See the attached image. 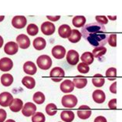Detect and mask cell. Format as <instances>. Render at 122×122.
<instances>
[{
    "label": "cell",
    "instance_id": "38",
    "mask_svg": "<svg viewBox=\"0 0 122 122\" xmlns=\"http://www.w3.org/2000/svg\"><path fill=\"white\" fill-rule=\"evenodd\" d=\"M108 107L111 110H115L117 109V99H112L108 102Z\"/></svg>",
    "mask_w": 122,
    "mask_h": 122
},
{
    "label": "cell",
    "instance_id": "37",
    "mask_svg": "<svg viewBox=\"0 0 122 122\" xmlns=\"http://www.w3.org/2000/svg\"><path fill=\"white\" fill-rule=\"evenodd\" d=\"M96 19V21H97V23L99 24H101V25H105V24H107L108 22V20L107 18L105 16V15H97L95 17Z\"/></svg>",
    "mask_w": 122,
    "mask_h": 122
},
{
    "label": "cell",
    "instance_id": "19",
    "mask_svg": "<svg viewBox=\"0 0 122 122\" xmlns=\"http://www.w3.org/2000/svg\"><path fill=\"white\" fill-rule=\"evenodd\" d=\"M73 83L74 84V86L78 89H82L84 88L85 86L87 84V79L84 76H76V77L73 78Z\"/></svg>",
    "mask_w": 122,
    "mask_h": 122
},
{
    "label": "cell",
    "instance_id": "4",
    "mask_svg": "<svg viewBox=\"0 0 122 122\" xmlns=\"http://www.w3.org/2000/svg\"><path fill=\"white\" fill-rule=\"evenodd\" d=\"M64 76H65V72L61 67L59 66L54 67L50 73V77L54 82H60Z\"/></svg>",
    "mask_w": 122,
    "mask_h": 122
},
{
    "label": "cell",
    "instance_id": "16",
    "mask_svg": "<svg viewBox=\"0 0 122 122\" xmlns=\"http://www.w3.org/2000/svg\"><path fill=\"white\" fill-rule=\"evenodd\" d=\"M23 70L28 75H34L37 72V67L33 62L27 61L23 65Z\"/></svg>",
    "mask_w": 122,
    "mask_h": 122
},
{
    "label": "cell",
    "instance_id": "10",
    "mask_svg": "<svg viewBox=\"0 0 122 122\" xmlns=\"http://www.w3.org/2000/svg\"><path fill=\"white\" fill-rule=\"evenodd\" d=\"M12 101L13 97L10 93L2 92L0 94V105L2 107H9Z\"/></svg>",
    "mask_w": 122,
    "mask_h": 122
},
{
    "label": "cell",
    "instance_id": "22",
    "mask_svg": "<svg viewBox=\"0 0 122 122\" xmlns=\"http://www.w3.org/2000/svg\"><path fill=\"white\" fill-rule=\"evenodd\" d=\"M74 117V113L72 111H63L60 114V118L64 122H72Z\"/></svg>",
    "mask_w": 122,
    "mask_h": 122
},
{
    "label": "cell",
    "instance_id": "30",
    "mask_svg": "<svg viewBox=\"0 0 122 122\" xmlns=\"http://www.w3.org/2000/svg\"><path fill=\"white\" fill-rule=\"evenodd\" d=\"M106 77L109 81H114L117 78V69L115 67H110L106 71Z\"/></svg>",
    "mask_w": 122,
    "mask_h": 122
},
{
    "label": "cell",
    "instance_id": "40",
    "mask_svg": "<svg viewBox=\"0 0 122 122\" xmlns=\"http://www.w3.org/2000/svg\"><path fill=\"white\" fill-rule=\"evenodd\" d=\"M110 91L112 94H117V82H114L110 86Z\"/></svg>",
    "mask_w": 122,
    "mask_h": 122
},
{
    "label": "cell",
    "instance_id": "6",
    "mask_svg": "<svg viewBox=\"0 0 122 122\" xmlns=\"http://www.w3.org/2000/svg\"><path fill=\"white\" fill-rule=\"evenodd\" d=\"M36 112V106L33 103L27 102L22 109V113L25 117H30Z\"/></svg>",
    "mask_w": 122,
    "mask_h": 122
},
{
    "label": "cell",
    "instance_id": "41",
    "mask_svg": "<svg viewBox=\"0 0 122 122\" xmlns=\"http://www.w3.org/2000/svg\"><path fill=\"white\" fill-rule=\"evenodd\" d=\"M94 122H107L106 117L104 116H98L94 119Z\"/></svg>",
    "mask_w": 122,
    "mask_h": 122
},
{
    "label": "cell",
    "instance_id": "36",
    "mask_svg": "<svg viewBox=\"0 0 122 122\" xmlns=\"http://www.w3.org/2000/svg\"><path fill=\"white\" fill-rule=\"evenodd\" d=\"M77 70L81 73H87L90 70V67L84 63H80L77 65Z\"/></svg>",
    "mask_w": 122,
    "mask_h": 122
},
{
    "label": "cell",
    "instance_id": "1",
    "mask_svg": "<svg viewBox=\"0 0 122 122\" xmlns=\"http://www.w3.org/2000/svg\"><path fill=\"white\" fill-rule=\"evenodd\" d=\"M82 36L94 47L104 46L107 43L108 33L104 25L97 22L86 24L81 29Z\"/></svg>",
    "mask_w": 122,
    "mask_h": 122
},
{
    "label": "cell",
    "instance_id": "2",
    "mask_svg": "<svg viewBox=\"0 0 122 122\" xmlns=\"http://www.w3.org/2000/svg\"><path fill=\"white\" fill-rule=\"evenodd\" d=\"M36 63L41 70H49L52 66V60L48 55H41L37 58Z\"/></svg>",
    "mask_w": 122,
    "mask_h": 122
},
{
    "label": "cell",
    "instance_id": "29",
    "mask_svg": "<svg viewBox=\"0 0 122 122\" xmlns=\"http://www.w3.org/2000/svg\"><path fill=\"white\" fill-rule=\"evenodd\" d=\"M106 53H107V48L104 46H99L95 47L92 53L95 58H101L104 55H105Z\"/></svg>",
    "mask_w": 122,
    "mask_h": 122
},
{
    "label": "cell",
    "instance_id": "9",
    "mask_svg": "<svg viewBox=\"0 0 122 122\" xmlns=\"http://www.w3.org/2000/svg\"><path fill=\"white\" fill-rule=\"evenodd\" d=\"M80 56L79 53L74 50H70L67 52L66 54V61L70 65L74 66L79 62Z\"/></svg>",
    "mask_w": 122,
    "mask_h": 122
},
{
    "label": "cell",
    "instance_id": "46",
    "mask_svg": "<svg viewBox=\"0 0 122 122\" xmlns=\"http://www.w3.org/2000/svg\"><path fill=\"white\" fill-rule=\"evenodd\" d=\"M5 122H15L14 120H12V119H9L7 121H5Z\"/></svg>",
    "mask_w": 122,
    "mask_h": 122
},
{
    "label": "cell",
    "instance_id": "45",
    "mask_svg": "<svg viewBox=\"0 0 122 122\" xmlns=\"http://www.w3.org/2000/svg\"><path fill=\"white\" fill-rule=\"evenodd\" d=\"M4 18H5L4 15H0V22L3 21V20H4Z\"/></svg>",
    "mask_w": 122,
    "mask_h": 122
},
{
    "label": "cell",
    "instance_id": "18",
    "mask_svg": "<svg viewBox=\"0 0 122 122\" xmlns=\"http://www.w3.org/2000/svg\"><path fill=\"white\" fill-rule=\"evenodd\" d=\"M72 33V30L70 25L67 24H63L61 25L58 29V33L60 37L66 39V38H69L70 34Z\"/></svg>",
    "mask_w": 122,
    "mask_h": 122
},
{
    "label": "cell",
    "instance_id": "31",
    "mask_svg": "<svg viewBox=\"0 0 122 122\" xmlns=\"http://www.w3.org/2000/svg\"><path fill=\"white\" fill-rule=\"evenodd\" d=\"M33 101L36 103V104H43L46 98H45V95L40 91L36 92L33 95Z\"/></svg>",
    "mask_w": 122,
    "mask_h": 122
},
{
    "label": "cell",
    "instance_id": "20",
    "mask_svg": "<svg viewBox=\"0 0 122 122\" xmlns=\"http://www.w3.org/2000/svg\"><path fill=\"white\" fill-rule=\"evenodd\" d=\"M22 107H23V102L19 98L13 99L11 104L9 105V108L12 112H19L22 110Z\"/></svg>",
    "mask_w": 122,
    "mask_h": 122
},
{
    "label": "cell",
    "instance_id": "25",
    "mask_svg": "<svg viewBox=\"0 0 122 122\" xmlns=\"http://www.w3.org/2000/svg\"><path fill=\"white\" fill-rule=\"evenodd\" d=\"M22 83L28 89H33L36 86V81L34 78L30 76H25L22 80Z\"/></svg>",
    "mask_w": 122,
    "mask_h": 122
},
{
    "label": "cell",
    "instance_id": "35",
    "mask_svg": "<svg viewBox=\"0 0 122 122\" xmlns=\"http://www.w3.org/2000/svg\"><path fill=\"white\" fill-rule=\"evenodd\" d=\"M107 43L112 47L117 46V35L115 33H112L108 36Z\"/></svg>",
    "mask_w": 122,
    "mask_h": 122
},
{
    "label": "cell",
    "instance_id": "33",
    "mask_svg": "<svg viewBox=\"0 0 122 122\" xmlns=\"http://www.w3.org/2000/svg\"><path fill=\"white\" fill-rule=\"evenodd\" d=\"M46 112L50 116H53L57 113V107L55 104H48L46 107Z\"/></svg>",
    "mask_w": 122,
    "mask_h": 122
},
{
    "label": "cell",
    "instance_id": "13",
    "mask_svg": "<svg viewBox=\"0 0 122 122\" xmlns=\"http://www.w3.org/2000/svg\"><path fill=\"white\" fill-rule=\"evenodd\" d=\"M13 67V62L8 57H3L0 60V70L3 72H7L11 70Z\"/></svg>",
    "mask_w": 122,
    "mask_h": 122
},
{
    "label": "cell",
    "instance_id": "5",
    "mask_svg": "<svg viewBox=\"0 0 122 122\" xmlns=\"http://www.w3.org/2000/svg\"><path fill=\"white\" fill-rule=\"evenodd\" d=\"M27 23L26 18L23 15H15L12 20V25L15 29H22L25 26Z\"/></svg>",
    "mask_w": 122,
    "mask_h": 122
},
{
    "label": "cell",
    "instance_id": "7",
    "mask_svg": "<svg viewBox=\"0 0 122 122\" xmlns=\"http://www.w3.org/2000/svg\"><path fill=\"white\" fill-rule=\"evenodd\" d=\"M56 27L53 22H44L41 25V31L46 36H51L55 33Z\"/></svg>",
    "mask_w": 122,
    "mask_h": 122
},
{
    "label": "cell",
    "instance_id": "42",
    "mask_svg": "<svg viewBox=\"0 0 122 122\" xmlns=\"http://www.w3.org/2000/svg\"><path fill=\"white\" fill-rule=\"evenodd\" d=\"M46 18L51 21H58L60 18V15H57V16H50V15H47Z\"/></svg>",
    "mask_w": 122,
    "mask_h": 122
},
{
    "label": "cell",
    "instance_id": "15",
    "mask_svg": "<svg viewBox=\"0 0 122 122\" xmlns=\"http://www.w3.org/2000/svg\"><path fill=\"white\" fill-rule=\"evenodd\" d=\"M74 84L72 81L70 80H65L63 81L60 84V91L63 93H65V94H68V93L72 92L73 90H74Z\"/></svg>",
    "mask_w": 122,
    "mask_h": 122
},
{
    "label": "cell",
    "instance_id": "21",
    "mask_svg": "<svg viewBox=\"0 0 122 122\" xmlns=\"http://www.w3.org/2000/svg\"><path fill=\"white\" fill-rule=\"evenodd\" d=\"M92 83L96 87H101L104 85L105 83V79L104 76L101 75V73H97L95 74L92 78Z\"/></svg>",
    "mask_w": 122,
    "mask_h": 122
},
{
    "label": "cell",
    "instance_id": "17",
    "mask_svg": "<svg viewBox=\"0 0 122 122\" xmlns=\"http://www.w3.org/2000/svg\"><path fill=\"white\" fill-rule=\"evenodd\" d=\"M92 98L94 101L97 104H103L106 100L105 93L101 90H96L93 92Z\"/></svg>",
    "mask_w": 122,
    "mask_h": 122
},
{
    "label": "cell",
    "instance_id": "39",
    "mask_svg": "<svg viewBox=\"0 0 122 122\" xmlns=\"http://www.w3.org/2000/svg\"><path fill=\"white\" fill-rule=\"evenodd\" d=\"M7 117V113L3 109H0V122H4Z\"/></svg>",
    "mask_w": 122,
    "mask_h": 122
},
{
    "label": "cell",
    "instance_id": "27",
    "mask_svg": "<svg viewBox=\"0 0 122 122\" xmlns=\"http://www.w3.org/2000/svg\"><path fill=\"white\" fill-rule=\"evenodd\" d=\"M81 61H83V63H86V65H91V64L93 63L94 62V57L93 53L91 52H85L83 53L82 55H81Z\"/></svg>",
    "mask_w": 122,
    "mask_h": 122
},
{
    "label": "cell",
    "instance_id": "43",
    "mask_svg": "<svg viewBox=\"0 0 122 122\" xmlns=\"http://www.w3.org/2000/svg\"><path fill=\"white\" fill-rule=\"evenodd\" d=\"M2 45H3V39H2V37L0 36V48L2 46Z\"/></svg>",
    "mask_w": 122,
    "mask_h": 122
},
{
    "label": "cell",
    "instance_id": "26",
    "mask_svg": "<svg viewBox=\"0 0 122 122\" xmlns=\"http://www.w3.org/2000/svg\"><path fill=\"white\" fill-rule=\"evenodd\" d=\"M82 37L81 33H80V31L77 30H72V33L70 34V37L68 38L69 41L72 43H76L81 40Z\"/></svg>",
    "mask_w": 122,
    "mask_h": 122
},
{
    "label": "cell",
    "instance_id": "11",
    "mask_svg": "<svg viewBox=\"0 0 122 122\" xmlns=\"http://www.w3.org/2000/svg\"><path fill=\"white\" fill-rule=\"evenodd\" d=\"M16 43L21 49H28L30 46V40L25 34H20L16 37Z\"/></svg>",
    "mask_w": 122,
    "mask_h": 122
},
{
    "label": "cell",
    "instance_id": "23",
    "mask_svg": "<svg viewBox=\"0 0 122 122\" xmlns=\"http://www.w3.org/2000/svg\"><path fill=\"white\" fill-rule=\"evenodd\" d=\"M46 46V42L43 37H37L33 40V46L36 50H42L45 49Z\"/></svg>",
    "mask_w": 122,
    "mask_h": 122
},
{
    "label": "cell",
    "instance_id": "8",
    "mask_svg": "<svg viewBox=\"0 0 122 122\" xmlns=\"http://www.w3.org/2000/svg\"><path fill=\"white\" fill-rule=\"evenodd\" d=\"M92 111H91V107L87 105H82L79 107L77 111V116L82 120H86L91 116Z\"/></svg>",
    "mask_w": 122,
    "mask_h": 122
},
{
    "label": "cell",
    "instance_id": "28",
    "mask_svg": "<svg viewBox=\"0 0 122 122\" xmlns=\"http://www.w3.org/2000/svg\"><path fill=\"white\" fill-rule=\"evenodd\" d=\"M13 83V76L10 73H4L1 76V83L5 86H9Z\"/></svg>",
    "mask_w": 122,
    "mask_h": 122
},
{
    "label": "cell",
    "instance_id": "34",
    "mask_svg": "<svg viewBox=\"0 0 122 122\" xmlns=\"http://www.w3.org/2000/svg\"><path fill=\"white\" fill-rule=\"evenodd\" d=\"M46 117L41 112H36L32 116V122H45Z\"/></svg>",
    "mask_w": 122,
    "mask_h": 122
},
{
    "label": "cell",
    "instance_id": "32",
    "mask_svg": "<svg viewBox=\"0 0 122 122\" xmlns=\"http://www.w3.org/2000/svg\"><path fill=\"white\" fill-rule=\"evenodd\" d=\"M26 31H27V33L30 35V36H34L39 33V28H38V26L36 24L31 23L27 26Z\"/></svg>",
    "mask_w": 122,
    "mask_h": 122
},
{
    "label": "cell",
    "instance_id": "14",
    "mask_svg": "<svg viewBox=\"0 0 122 122\" xmlns=\"http://www.w3.org/2000/svg\"><path fill=\"white\" fill-rule=\"evenodd\" d=\"M52 55L57 60L63 59L66 56V49L60 45L55 46L52 49Z\"/></svg>",
    "mask_w": 122,
    "mask_h": 122
},
{
    "label": "cell",
    "instance_id": "12",
    "mask_svg": "<svg viewBox=\"0 0 122 122\" xmlns=\"http://www.w3.org/2000/svg\"><path fill=\"white\" fill-rule=\"evenodd\" d=\"M19 45L15 42H8L4 46V51L7 55H15L18 53Z\"/></svg>",
    "mask_w": 122,
    "mask_h": 122
},
{
    "label": "cell",
    "instance_id": "3",
    "mask_svg": "<svg viewBox=\"0 0 122 122\" xmlns=\"http://www.w3.org/2000/svg\"><path fill=\"white\" fill-rule=\"evenodd\" d=\"M77 98L75 95L73 94H67L63 96L61 100V103L64 107L66 108H73L76 107V105L77 104Z\"/></svg>",
    "mask_w": 122,
    "mask_h": 122
},
{
    "label": "cell",
    "instance_id": "44",
    "mask_svg": "<svg viewBox=\"0 0 122 122\" xmlns=\"http://www.w3.org/2000/svg\"><path fill=\"white\" fill-rule=\"evenodd\" d=\"M108 18L110 19V20H116V19H117V16H116V15H115V16L112 17V16H111V15H109Z\"/></svg>",
    "mask_w": 122,
    "mask_h": 122
},
{
    "label": "cell",
    "instance_id": "24",
    "mask_svg": "<svg viewBox=\"0 0 122 122\" xmlns=\"http://www.w3.org/2000/svg\"><path fill=\"white\" fill-rule=\"evenodd\" d=\"M73 25L76 28L83 27L86 25V18L83 15H76L73 18Z\"/></svg>",
    "mask_w": 122,
    "mask_h": 122
}]
</instances>
